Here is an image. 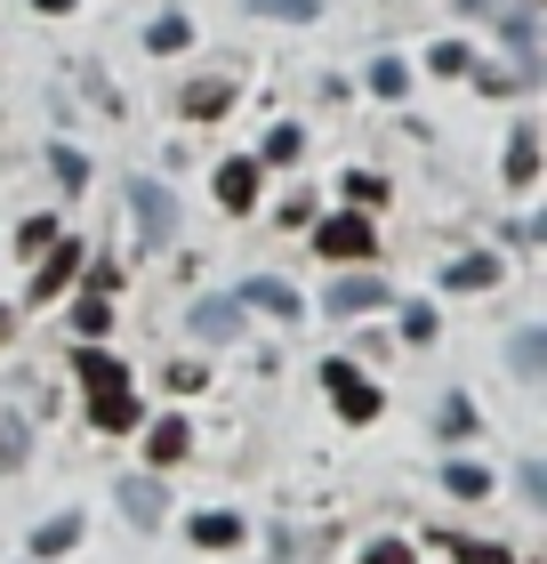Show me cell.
<instances>
[{
  "mask_svg": "<svg viewBox=\"0 0 547 564\" xmlns=\"http://www.w3.org/2000/svg\"><path fill=\"white\" fill-rule=\"evenodd\" d=\"M322 388L338 395V412H347V420H379V388L354 364H322Z\"/></svg>",
  "mask_w": 547,
  "mask_h": 564,
  "instance_id": "cell-1",
  "label": "cell"
},
{
  "mask_svg": "<svg viewBox=\"0 0 547 564\" xmlns=\"http://www.w3.org/2000/svg\"><path fill=\"white\" fill-rule=\"evenodd\" d=\"M89 412H97V427H106V435L138 427V395H129L121 371H113V379H89Z\"/></svg>",
  "mask_w": 547,
  "mask_h": 564,
  "instance_id": "cell-2",
  "label": "cell"
},
{
  "mask_svg": "<svg viewBox=\"0 0 547 564\" xmlns=\"http://www.w3.org/2000/svg\"><path fill=\"white\" fill-rule=\"evenodd\" d=\"M73 274H81V242H48L41 250V274H33V299H65Z\"/></svg>",
  "mask_w": 547,
  "mask_h": 564,
  "instance_id": "cell-3",
  "label": "cell"
},
{
  "mask_svg": "<svg viewBox=\"0 0 547 564\" xmlns=\"http://www.w3.org/2000/svg\"><path fill=\"white\" fill-rule=\"evenodd\" d=\"M371 218H330L322 226V235H315V250H322V259H371Z\"/></svg>",
  "mask_w": 547,
  "mask_h": 564,
  "instance_id": "cell-4",
  "label": "cell"
},
{
  "mask_svg": "<svg viewBox=\"0 0 547 564\" xmlns=\"http://www.w3.org/2000/svg\"><path fill=\"white\" fill-rule=\"evenodd\" d=\"M129 202H138V226H145V235H153V242H169V226H177V202H169L162 186H153V177H129Z\"/></svg>",
  "mask_w": 547,
  "mask_h": 564,
  "instance_id": "cell-5",
  "label": "cell"
},
{
  "mask_svg": "<svg viewBox=\"0 0 547 564\" xmlns=\"http://www.w3.org/2000/svg\"><path fill=\"white\" fill-rule=\"evenodd\" d=\"M121 508H129V524H162V508H169V492H162V484H153V476H121Z\"/></svg>",
  "mask_w": 547,
  "mask_h": 564,
  "instance_id": "cell-6",
  "label": "cell"
},
{
  "mask_svg": "<svg viewBox=\"0 0 547 564\" xmlns=\"http://www.w3.org/2000/svg\"><path fill=\"white\" fill-rule=\"evenodd\" d=\"M194 339H242V299H201L194 306Z\"/></svg>",
  "mask_w": 547,
  "mask_h": 564,
  "instance_id": "cell-7",
  "label": "cell"
},
{
  "mask_svg": "<svg viewBox=\"0 0 547 564\" xmlns=\"http://www.w3.org/2000/svg\"><path fill=\"white\" fill-rule=\"evenodd\" d=\"M194 121H218L226 106H233V82H218V73H201V82H186V97H177Z\"/></svg>",
  "mask_w": 547,
  "mask_h": 564,
  "instance_id": "cell-8",
  "label": "cell"
},
{
  "mask_svg": "<svg viewBox=\"0 0 547 564\" xmlns=\"http://www.w3.org/2000/svg\"><path fill=\"white\" fill-rule=\"evenodd\" d=\"M242 306H258V315H282V323H298V291H291V282H242Z\"/></svg>",
  "mask_w": 547,
  "mask_h": 564,
  "instance_id": "cell-9",
  "label": "cell"
},
{
  "mask_svg": "<svg viewBox=\"0 0 547 564\" xmlns=\"http://www.w3.org/2000/svg\"><path fill=\"white\" fill-rule=\"evenodd\" d=\"M218 202H226V210H250V202H258V162H226L218 170Z\"/></svg>",
  "mask_w": 547,
  "mask_h": 564,
  "instance_id": "cell-10",
  "label": "cell"
},
{
  "mask_svg": "<svg viewBox=\"0 0 547 564\" xmlns=\"http://www.w3.org/2000/svg\"><path fill=\"white\" fill-rule=\"evenodd\" d=\"M186 444H194V435H186V420H162V427H145V459H153V468L186 459Z\"/></svg>",
  "mask_w": 547,
  "mask_h": 564,
  "instance_id": "cell-11",
  "label": "cell"
},
{
  "mask_svg": "<svg viewBox=\"0 0 547 564\" xmlns=\"http://www.w3.org/2000/svg\"><path fill=\"white\" fill-rule=\"evenodd\" d=\"M539 177V130H515L507 138V186H532Z\"/></svg>",
  "mask_w": 547,
  "mask_h": 564,
  "instance_id": "cell-12",
  "label": "cell"
},
{
  "mask_svg": "<svg viewBox=\"0 0 547 564\" xmlns=\"http://www.w3.org/2000/svg\"><path fill=\"white\" fill-rule=\"evenodd\" d=\"M371 306H386V282H338L330 291V315H371Z\"/></svg>",
  "mask_w": 547,
  "mask_h": 564,
  "instance_id": "cell-13",
  "label": "cell"
},
{
  "mask_svg": "<svg viewBox=\"0 0 547 564\" xmlns=\"http://www.w3.org/2000/svg\"><path fill=\"white\" fill-rule=\"evenodd\" d=\"M73 541H81V517H73V508H65V517H48V524L33 532V556H65Z\"/></svg>",
  "mask_w": 547,
  "mask_h": 564,
  "instance_id": "cell-14",
  "label": "cell"
},
{
  "mask_svg": "<svg viewBox=\"0 0 547 564\" xmlns=\"http://www.w3.org/2000/svg\"><path fill=\"white\" fill-rule=\"evenodd\" d=\"M491 282H500V259H491V250H475V259L451 267V291H491Z\"/></svg>",
  "mask_w": 547,
  "mask_h": 564,
  "instance_id": "cell-15",
  "label": "cell"
},
{
  "mask_svg": "<svg viewBox=\"0 0 547 564\" xmlns=\"http://www.w3.org/2000/svg\"><path fill=\"white\" fill-rule=\"evenodd\" d=\"M186 41H194V24H186V17H162V24H145V48H153V57H177Z\"/></svg>",
  "mask_w": 547,
  "mask_h": 564,
  "instance_id": "cell-16",
  "label": "cell"
},
{
  "mask_svg": "<svg viewBox=\"0 0 547 564\" xmlns=\"http://www.w3.org/2000/svg\"><path fill=\"white\" fill-rule=\"evenodd\" d=\"M194 541L201 549H233V541H242V517H218V508H210V517H194Z\"/></svg>",
  "mask_w": 547,
  "mask_h": 564,
  "instance_id": "cell-17",
  "label": "cell"
},
{
  "mask_svg": "<svg viewBox=\"0 0 547 564\" xmlns=\"http://www.w3.org/2000/svg\"><path fill=\"white\" fill-rule=\"evenodd\" d=\"M442 484H451L459 500H483V492H491V476L475 468V459H451V468H442Z\"/></svg>",
  "mask_w": 547,
  "mask_h": 564,
  "instance_id": "cell-18",
  "label": "cell"
},
{
  "mask_svg": "<svg viewBox=\"0 0 547 564\" xmlns=\"http://www.w3.org/2000/svg\"><path fill=\"white\" fill-rule=\"evenodd\" d=\"M442 549H451L459 564H515L507 549H491V541H459V532H442Z\"/></svg>",
  "mask_w": 547,
  "mask_h": 564,
  "instance_id": "cell-19",
  "label": "cell"
},
{
  "mask_svg": "<svg viewBox=\"0 0 547 564\" xmlns=\"http://www.w3.org/2000/svg\"><path fill=\"white\" fill-rule=\"evenodd\" d=\"M73 323H81L89 339H106V323H113V299H106V291H89L81 306H73Z\"/></svg>",
  "mask_w": 547,
  "mask_h": 564,
  "instance_id": "cell-20",
  "label": "cell"
},
{
  "mask_svg": "<svg viewBox=\"0 0 547 564\" xmlns=\"http://www.w3.org/2000/svg\"><path fill=\"white\" fill-rule=\"evenodd\" d=\"M371 89H379V97H411V73H403L395 57H379V65H371Z\"/></svg>",
  "mask_w": 547,
  "mask_h": 564,
  "instance_id": "cell-21",
  "label": "cell"
},
{
  "mask_svg": "<svg viewBox=\"0 0 547 564\" xmlns=\"http://www.w3.org/2000/svg\"><path fill=\"white\" fill-rule=\"evenodd\" d=\"M48 242H57V218H24V226H17V250H24V259L48 250Z\"/></svg>",
  "mask_w": 547,
  "mask_h": 564,
  "instance_id": "cell-22",
  "label": "cell"
},
{
  "mask_svg": "<svg viewBox=\"0 0 547 564\" xmlns=\"http://www.w3.org/2000/svg\"><path fill=\"white\" fill-rule=\"evenodd\" d=\"M403 339H411V347H427V339H435V306H419V299L403 306Z\"/></svg>",
  "mask_w": 547,
  "mask_h": 564,
  "instance_id": "cell-23",
  "label": "cell"
},
{
  "mask_svg": "<svg viewBox=\"0 0 547 564\" xmlns=\"http://www.w3.org/2000/svg\"><path fill=\"white\" fill-rule=\"evenodd\" d=\"M298 145H306V138H298V121H282V130L266 138V162H282V170H291V162H298Z\"/></svg>",
  "mask_w": 547,
  "mask_h": 564,
  "instance_id": "cell-24",
  "label": "cell"
},
{
  "mask_svg": "<svg viewBox=\"0 0 547 564\" xmlns=\"http://www.w3.org/2000/svg\"><path fill=\"white\" fill-rule=\"evenodd\" d=\"M427 65H435V73H467L475 57H467V41H435V48H427Z\"/></svg>",
  "mask_w": 547,
  "mask_h": 564,
  "instance_id": "cell-25",
  "label": "cell"
},
{
  "mask_svg": "<svg viewBox=\"0 0 547 564\" xmlns=\"http://www.w3.org/2000/svg\"><path fill=\"white\" fill-rule=\"evenodd\" d=\"M250 9H258V17H291V24H306L322 0H250Z\"/></svg>",
  "mask_w": 547,
  "mask_h": 564,
  "instance_id": "cell-26",
  "label": "cell"
},
{
  "mask_svg": "<svg viewBox=\"0 0 547 564\" xmlns=\"http://www.w3.org/2000/svg\"><path fill=\"white\" fill-rule=\"evenodd\" d=\"M442 435H467V427H475V403H467V395H451V403H442V420H435Z\"/></svg>",
  "mask_w": 547,
  "mask_h": 564,
  "instance_id": "cell-27",
  "label": "cell"
},
{
  "mask_svg": "<svg viewBox=\"0 0 547 564\" xmlns=\"http://www.w3.org/2000/svg\"><path fill=\"white\" fill-rule=\"evenodd\" d=\"M347 202H386V177H371V170L354 177V170H347Z\"/></svg>",
  "mask_w": 547,
  "mask_h": 564,
  "instance_id": "cell-28",
  "label": "cell"
},
{
  "mask_svg": "<svg viewBox=\"0 0 547 564\" xmlns=\"http://www.w3.org/2000/svg\"><path fill=\"white\" fill-rule=\"evenodd\" d=\"M48 153H57V177H65V186H81V177H89V162H81L73 145H48Z\"/></svg>",
  "mask_w": 547,
  "mask_h": 564,
  "instance_id": "cell-29",
  "label": "cell"
},
{
  "mask_svg": "<svg viewBox=\"0 0 547 564\" xmlns=\"http://www.w3.org/2000/svg\"><path fill=\"white\" fill-rule=\"evenodd\" d=\"M539 347H547L539 330H524V339H515V371H539Z\"/></svg>",
  "mask_w": 547,
  "mask_h": 564,
  "instance_id": "cell-30",
  "label": "cell"
},
{
  "mask_svg": "<svg viewBox=\"0 0 547 564\" xmlns=\"http://www.w3.org/2000/svg\"><path fill=\"white\" fill-rule=\"evenodd\" d=\"M362 564H411V541H379V549L362 556Z\"/></svg>",
  "mask_w": 547,
  "mask_h": 564,
  "instance_id": "cell-31",
  "label": "cell"
},
{
  "mask_svg": "<svg viewBox=\"0 0 547 564\" xmlns=\"http://www.w3.org/2000/svg\"><path fill=\"white\" fill-rule=\"evenodd\" d=\"M9 330H17V306H0V339H9Z\"/></svg>",
  "mask_w": 547,
  "mask_h": 564,
  "instance_id": "cell-32",
  "label": "cell"
},
{
  "mask_svg": "<svg viewBox=\"0 0 547 564\" xmlns=\"http://www.w3.org/2000/svg\"><path fill=\"white\" fill-rule=\"evenodd\" d=\"M33 9H48V17H65V9H73V0H33Z\"/></svg>",
  "mask_w": 547,
  "mask_h": 564,
  "instance_id": "cell-33",
  "label": "cell"
}]
</instances>
